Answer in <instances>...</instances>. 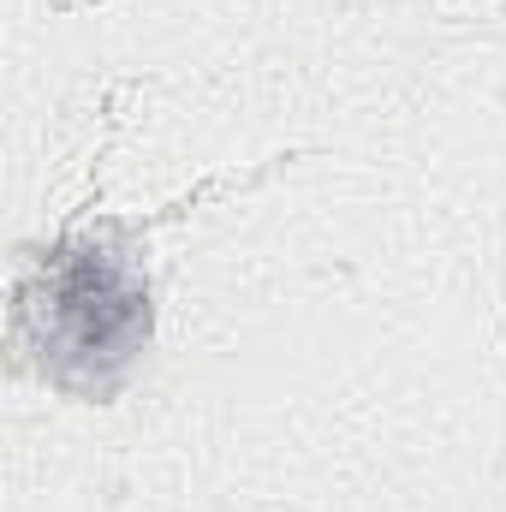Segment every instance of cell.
Wrapping results in <instances>:
<instances>
[{"label":"cell","instance_id":"obj_1","mask_svg":"<svg viewBox=\"0 0 506 512\" xmlns=\"http://www.w3.org/2000/svg\"><path fill=\"white\" fill-rule=\"evenodd\" d=\"M149 221L96 215L18 256L12 352L36 382L78 405H108L155 340V286L143 268Z\"/></svg>","mask_w":506,"mask_h":512}]
</instances>
